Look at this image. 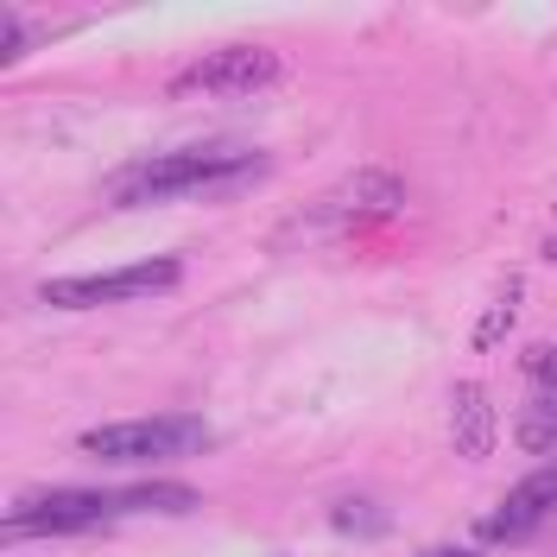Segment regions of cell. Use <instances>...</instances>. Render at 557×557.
<instances>
[{"label":"cell","instance_id":"6da1fadb","mask_svg":"<svg viewBox=\"0 0 557 557\" xmlns=\"http://www.w3.org/2000/svg\"><path fill=\"white\" fill-rule=\"evenodd\" d=\"M267 177L260 152L242 146H190V152H165L146 159L108 184V203H172V197H235L247 184Z\"/></svg>","mask_w":557,"mask_h":557},{"label":"cell","instance_id":"7a4b0ae2","mask_svg":"<svg viewBox=\"0 0 557 557\" xmlns=\"http://www.w3.org/2000/svg\"><path fill=\"white\" fill-rule=\"evenodd\" d=\"M215 431L190 412H152V418H114L83 431V450L96 462H177L190 450H209Z\"/></svg>","mask_w":557,"mask_h":557},{"label":"cell","instance_id":"3957f363","mask_svg":"<svg viewBox=\"0 0 557 557\" xmlns=\"http://www.w3.org/2000/svg\"><path fill=\"white\" fill-rule=\"evenodd\" d=\"M184 278V260L159 253V260H134V267H108V273H70L45 285L51 311H102V305H127V298H159Z\"/></svg>","mask_w":557,"mask_h":557},{"label":"cell","instance_id":"277c9868","mask_svg":"<svg viewBox=\"0 0 557 557\" xmlns=\"http://www.w3.org/2000/svg\"><path fill=\"white\" fill-rule=\"evenodd\" d=\"M108 520H114V494H96V487H51L38 500L7 507L13 539H76V532H96Z\"/></svg>","mask_w":557,"mask_h":557},{"label":"cell","instance_id":"5b68a950","mask_svg":"<svg viewBox=\"0 0 557 557\" xmlns=\"http://www.w3.org/2000/svg\"><path fill=\"white\" fill-rule=\"evenodd\" d=\"M278 51L267 45H222V51H203L197 64H184L172 76V96H247V89H267L278 83Z\"/></svg>","mask_w":557,"mask_h":557},{"label":"cell","instance_id":"8992f818","mask_svg":"<svg viewBox=\"0 0 557 557\" xmlns=\"http://www.w3.org/2000/svg\"><path fill=\"white\" fill-rule=\"evenodd\" d=\"M399 203H406V184H399L393 172H355V177H343L330 197H317V203L305 209V228H311V222H330V228L386 222Z\"/></svg>","mask_w":557,"mask_h":557},{"label":"cell","instance_id":"52a82bcc","mask_svg":"<svg viewBox=\"0 0 557 557\" xmlns=\"http://www.w3.org/2000/svg\"><path fill=\"white\" fill-rule=\"evenodd\" d=\"M552 513H557V462H545L525 482H513V494L482 520V545H525L532 532H545Z\"/></svg>","mask_w":557,"mask_h":557},{"label":"cell","instance_id":"ba28073f","mask_svg":"<svg viewBox=\"0 0 557 557\" xmlns=\"http://www.w3.org/2000/svg\"><path fill=\"white\" fill-rule=\"evenodd\" d=\"M494 431H500V418H494L482 386H456V399H450V444L456 450L469 456V462H482L494 450Z\"/></svg>","mask_w":557,"mask_h":557},{"label":"cell","instance_id":"9c48e42d","mask_svg":"<svg viewBox=\"0 0 557 557\" xmlns=\"http://www.w3.org/2000/svg\"><path fill=\"white\" fill-rule=\"evenodd\" d=\"M114 513H197L190 482H134L114 494Z\"/></svg>","mask_w":557,"mask_h":557},{"label":"cell","instance_id":"30bf717a","mask_svg":"<svg viewBox=\"0 0 557 557\" xmlns=\"http://www.w3.org/2000/svg\"><path fill=\"white\" fill-rule=\"evenodd\" d=\"M330 525H336L343 539H386V532H393L386 507H381V500H361V494L336 500V507H330Z\"/></svg>","mask_w":557,"mask_h":557},{"label":"cell","instance_id":"8fae6325","mask_svg":"<svg viewBox=\"0 0 557 557\" xmlns=\"http://www.w3.org/2000/svg\"><path fill=\"white\" fill-rule=\"evenodd\" d=\"M520 444L532 456H557V393H532V399H525Z\"/></svg>","mask_w":557,"mask_h":557},{"label":"cell","instance_id":"7c38bea8","mask_svg":"<svg viewBox=\"0 0 557 557\" xmlns=\"http://www.w3.org/2000/svg\"><path fill=\"white\" fill-rule=\"evenodd\" d=\"M418 557H482L475 545H431V552H418Z\"/></svg>","mask_w":557,"mask_h":557}]
</instances>
